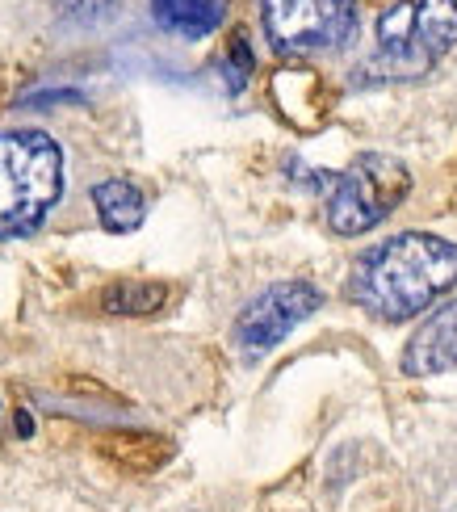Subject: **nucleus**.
Wrapping results in <instances>:
<instances>
[{
  "instance_id": "1",
  "label": "nucleus",
  "mask_w": 457,
  "mask_h": 512,
  "mask_svg": "<svg viewBox=\"0 0 457 512\" xmlns=\"http://www.w3.org/2000/svg\"><path fill=\"white\" fill-rule=\"evenodd\" d=\"M457 286V244L428 236V231H403L386 244H374L357 256L348 277V298L378 319H411L432 298Z\"/></svg>"
},
{
  "instance_id": "2",
  "label": "nucleus",
  "mask_w": 457,
  "mask_h": 512,
  "mask_svg": "<svg viewBox=\"0 0 457 512\" xmlns=\"http://www.w3.org/2000/svg\"><path fill=\"white\" fill-rule=\"evenodd\" d=\"M63 189L59 143L42 131H0V236H26Z\"/></svg>"
},
{
  "instance_id": "3",
  "label": "nucleus",
  "mask_w": 457,
  "mask_h": 512,
  "mask_svg": "<svg viewBox=\"0 0 457 512\" xmlns=\"http://www.w3.org/2000/svg\"><path fill=\"white\" fill-rule=\"evenodd\" d=\"M315 189H328V223L336 236H365L407 198V168L386 152H361L344 173H311Z\"/></svg>"
},
{
  "instance_id": "4",
  "label": "nucleus",
  "mask_w": 457,
  "mask_h": 512,
  "mask_svg": "<svg viewBox=\"0 0 457 512\" xmlns=\"http://www.w3.org/2000/svg\"><path fill=\"white\" fill-rule=\"evenodd\" d=\"M457 47V0H399L378 17V55L395 80L432 72Z\"/></svg>"
},
{
  "instance_id": "5",
  "label": "nucleus",
  "mask_w": 457,
  "mask_h": 512,
  "mask_svg": "<svg viewBox=\"0 0 457 512\" xmlns=\"http://www.w3.org/2000/svg\"><path fill=\"white\" fill-rule=\"evenodd\" d=\"M260 21L277 51H323L353 34L357 0H260Z\"/></svg>"
},
{
  "instance_id": "6",
  "label": "nucleus",
  "mask_w": 457,
  "mask_h": 512,
  "mask_svg": "<svg viewBox=\"0 0 457 512\" xmlns=\"http://www.w3.org/2000/svg\"><path fill=\"white\" fill-rule=\"evenodd\" d=\"M323 303L319 286L311 282H277L269 286L260 298L244 307V315L235 319V345L244 349L248 357L269 353L273 345H281L302 319H311Z\"/></svg>"
},
{
  "instance_id": "7",
  "label": "nucleus",
  "mask_w": 457,
  "mask_h": 512,
  "mask_svg": "<svg viewBox=\"0 0 457 512\" xmlns=\"http://www.w3.org/2000/svg\"><path fill=\"white\" fill-rule=\"evenodd\" d=\"M453 366H457V298L432 311L403 349V374L411 378H432Z\"/></svg>"
},
{
  "instance_id": "8",
  "label": "nucleus",
  "mask_w": 457,
  "mask_h": 512,
  "mask_svg": "<svg viewBox=\"0 0 457 512\" xmlns=\"http://www.w3.org/2000/svg\"><path fill=\"white\" fill-rule=\"evenodd\" d=\"M273 101L281 105V114L290 122H298V110H307V126H315L323 114H328L332 97L323 93V80L311 68H286L273 76Z\"/></svg>"
},
{
  "instance_id": "9",
  "label": "nucleus",
  "mask_w": 457,
  "mask_h": 512,
  "mask_svg": "<svg viewBox=\"0 0 457 512\" xmlns=\"http://www.w3.org/2000/svg\"><path fill=\"white\" fill-rule=\"evenodd\" d=\"M151 13L168 34L206 38L227 17V0H151Z\"/></svg>"
},
{
  "instance_id": "10",
  "label": "nucleus",
  "mask_w": 457,
  "mask_h": 512,
  "mask_svg": "<svg viewBox=\"0 0 457 512\" xmlns=\"http://www.w3.org/2000/svg\"><path fill=\"white\" fill-rule=\"evenodd\" d=\"M93 206H97V219L105 231H135L143 223V194H139V185H130L122 177H110V181H101L93 185Z\"/></svg>"
},
{
  "instance_id": "11",
  "label": "nucleus",
  "mask_w": 457,
  "mask_h": 512,
  "mask_svg": "<svg viewBox=\"0 0 457 512\" xmlns=\"http://www.w3.org/2000/svg\"><path fill=\"white\" fill-rule=\"evenodd\" d=\"M168 303V286L139 282V277H122L110 290H101V307L110 315H156Z\"/></svg>"
},
{
  "instance_id": "12",
  "label": "nucleus",
  "mask_w": 457,
  "mask_h": 512,
  "mask_svg": "<svg viewBox=\"0 0 457 512\" xmlns=\"http://www.w3.org/2000/svg\"><path fill=\"white\" fill-rule=\"evenodd\" d=\"M105 454L114 462H122L126 471H156V466L168 458V441L147 437V433H122L105 441Z\"/></svg>"
},
{
  "instance_id": "13",
  "label": "nucleus",
  "mask_w": 457,
  "mask_h": 512,
  "mask_svg": "<svg viewBox=\"0 0 457 512\" xmlns=\"http://www.w3.org/2000/svg\"><path fill=\"white\" fill-rule=\"evenodd\" d=\"M223 72H227V89H231V93H239V89L248 84V76H252V51H248V38H244V34L231 38Z\"/></svg>"
},
{
  "instance_id": "14",
  "label": "nucleus",
  "mask_w": 457,
  "mask_h": 512,
  "mask_svg": "<svg viewBox=\"0 0 457 512\" xmlns=\"http://www.w3.org/2000/svg\"><path fill=\"white\" fill-rule=\"evenodd\" d=\"M17 433H21V437H30V433H34V420H30V412H17Z\"/></svg>"
}]
</instances>
